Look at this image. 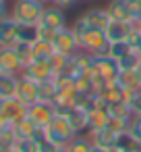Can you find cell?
I'll list each match as a JSON object with an SVG mask.
<instances>
[{
    "mask_svg": "<svg viewBox=\"0 0 141 152\" xmlns=\"http://www.w3.org/2000/svg\"><path fill=\"white\" fill-rule=\"evenodd\" d=\"M2 125H4V123H2V121H0V129H2Z\"/></svg>",
    "mask_w": 141,
    "mask_h": 152,
    "instance_id": "42",
    "label": "cell"
},
{
    "mask_svg": "<svg viewBox=\"0 0 141 152\" xmlns=\"http://www.w3.org/2000/svg\"><path fill=\"white\" fill-rule=\"evenodd\" d=\"M17 27H19V23L11 15L0 21V46H15L17 44Z\"/></svg>",
    "mask_w": 141,
    "mask_h": 152,
    "instance_id": "14",
    "label": "cell"
},
{
    "mask_svg": "<svg viewBox=\"0 0 141 152\" xmlns=\"http://www.w3.org/2000/svg\"><path fill=\"white\" fill-rule=\"evenodd\" d=\"M129 133L141 144V115H133L131 125H129Z\"/></svg>",
    "mask_w": 141,
    "mask_h": 152,
    "instance_id": "33",
    "label": "cell"
},
{
    "mask_svg": "<svg viewBox=\"0 0 141 152\" xmlns=\"http://www.w3.org/2000/svg\"><path fill=\"white\" fill-rule=\"evenodd\" d=\"M91 146H93V144H91V140H89L87 133H77V135L67 144L69 152H89Z\"/></svg>",
    "mask_w": 141,
    "mask_h": 152,
    "instance_id": "21",
    "label": "cell"
},
{
    "mask_svg": "<svg viewBox=\"0 0 141 152\" xmlns=\"http://www.w3.org/2000/svg\"><path fill=\"white\" fill-rule=\"evenodd\" d=\"M139 54H135V52H131V54H127V56H122L120 61H118V67H120V71H133L135 69V65L139 63Z\"/></svg>",
    "mask_w": 141,
    "mask_h": 152,
    "instance_id": "32",
    "label": "cell"
},
{
    "mask_svg": "<svg viewBox=\"0 0 141 152\" xmlns=\"http://www.w3.org/2000/svg\"><path fill=\"white\" fill-rule=\"evenodd\" d=\"M122 88H127V90H133V92H137V90H141V83H139V79H137V75H135V71H120V75H118V79H116Z\"/></svg>",
    "mask_w": 141,
    "mask_h": 152,
    "instance_id": "24",
    "label": "cell"
},
{
    "mask_svg": "<svg viewBox=\"0 0 141 152\" xmlns=\"http://www.w3.org/2000/svg\"><path fill=\"white\" fill-rule=\"evenodd\" d=\"M35 142H38V152H56V148H58V146H56V144H52L46 135L38 137Z\"/></svg>",
    "mask_w": 141,
    "mask_h": 152,
    "instance_id": "34",
    "label": "cell"
},
{
    "mask_svg": "<svg viewBox=\"0 0 141 152\" xmlns=\"http://www.w3.org/2000/svg\"><path fill=\"white\" fill-rule=\"evenodd\" d=\"M56 96H58V88H56L54 77L40 83V102H50L52 104L56 100Z\"/></svg>",
    "mask_w": 141,
    "mask_h": 152,
    "instance_id": "20",
    "label": "cell"
},
{
    "mask_svg": "<svg viewBox=\"0 0 141 152\" xmlns=\"http://www.w3.org/2000/svg\"><path fill=\"white\" fill-rule=\"evenodd\" d=\"M129 106H131L133 115H141V90H137L133 94V98L129 100Z\"/></svg>",
    "mask_w": 141,
    "mask_h": 152,
    "instance_id": "35",
    "label": "cell"
},
{
    "mask_svg": "<svg viewBox=\"0 0 141 152\" xmlns=\"http://www.w3.org/2000/svg\"><path fill=\"white\" fill-rule=\"evenodd\" d=\"M67 119L73 127L75 133H85L87 131V110L81 108V106H75L67 113Z\"/></svg>",
    "mask_w": 141,
    "mask_h": 152,
    "instance_id": "18",
    "label": "cell"
},
{
    "mask_svg": "<svg viewBox=\"0 0 141 152\" xmlns=\"http://www.w3.org/2000/svg\"><path fill=\"white\" fill-rule=\"evenodd\" d=\"M11 15V9H9V4L7 2H0V21H2V19H7Z\"/></svg>",
    "mask_w": 141,
    "mask_h": 152,
    "instance_id": "37",
    "label": "cell"
},
{
    "mask_svg": "<svg viewBox=\"0 0 141 152\" xmlns=\"http://www.w3.org/2000/svg\"><path fill=\"white\" fill-rule=\"evenodd\" d=\"M133 52V48H131V44L124 40V42H110V56L112 58H116V61H120L122 56H127V54H131Z\"/></svg>",
    "mask_w": 141,
    "mask_h": 152,
    "instance_id": "26",
    "label": "cell"
},
{
    "mask_svg": "<svg viewBox=\"0 0 141 152\" xmlns=\"http://www.w3.org/2000/svg\"><path fill=\"white\" fill-rule=\"evenodd\" d=\"M91 75H93V79H95L98 90H102L106 83H112V81L118 79V75H120L118 61L112 58L110 54H106V56H93Z\"/></svg>",
    "mask_w": 141,
    "mask_h": 152,
    "instance_id": "2",
    "label": "cell"
},
{
    "mask_svg": "<svg viewBox=\"0 0 141 152\" xmlns=\"http://www.w3.org/2000/svg\"><path fill=\"white\" fill-rule=\"evenodd\" d=\"M106 11H108L112 21H129L133 17L127 0H110V2L106 4Z\"/></svg>",
    "mask_w": 141,
    "mask_h": 152,
    "instance_id": "15",
    "label": "cell"
},
{
    "mask_svg": "<svg viewBox=\"0 0 141 152\" xmlns=\"http://www.w3.org/2000/svg\"><path fill=\"white\" fill-rule=\"evenodd\" d=\"M27 115V106L15 96V98H4L0 100V121L4 125H13L19 119H23Z\"/></svg>",
    "mask_w": 141,
    "mask_h": 152,
    "instance_id": "6",
    "label": "cell"
},
{
    "mask_svg": "<svg viewBox=\"0 0 141 152\" xmlns=\"http://www.w3.org/2000/svg\"><path fill=\"white\" fill-rule=\"evenodd\" d=\"M31 46H33V58L48 61V58L54 54V46H52V42H46V40H35Z\"/></svg>",
    "mask_w": 141,
    "mask_h": 152,
    "instance_id": "22",
    "label": "cell"
},
{
    "mask_svg": "<svg viewBox=\"0 0 141 152\" xmlns=\"http://www.w3.org/2000/svg\"><path fill=\"white\" fill-rule=\"evenodd\" d=\"M7 152H17V150H15V148H9V150H7Z\"/></svg>",
    "mask_w": 141,
    "mask_h": 152,
    "instance_id": "41",
    "label": "cell"
},
{
    "mask_svg": "<svg viewBox=\"0 0 141 152\" xmlns=\"http://www.w3.org/2000/svg\"><path fill=\"white\" fill-rule=\"evenodd\" d=\"M139 4H141V0H139Z\"/></svg>",
    "mask_w": 141,
    "mask_h": 152,
    "instance_id": "44",
    "label": "cell"
},
{
    "mask_svg": "<svg viewBox=\"0 0 141 152\" xmlns=\"http://www.w3.org/2000/svg\"><path fill=\"white\" fill-rule=\"evenodd\" d=\"M42 2H44V4H52V2H54V0H42Z\"/></svg>",
    "mask_w": 141,
    "mask_h": 152,
    "instance_id": "40",
    "label": "cell"
},
{
    "mask_svg": "<svg viewBox=\"0 0 141 152\" xmlns=\"http://www.w3.org/2000/svg\"><path fill=\"white\" fill-rule=\"evenodd\" d=\"M71 29L75 31V36H77V38H79V42H81V38H83V36H85L91 27H89V23L83 19V15H79V17L75 19V23L71 25Z\"/></svg>",
    "mask_w": 141,
    "mask_h": 152,
    "instance_id": "31",
    "label": "cell"
},
{
    "mask_svg": "<svg viewBox=\"0 0 141 152\" xmlns=\"http://www.w3.org/2000/svg\"><path fill=\"white\" fill-rule=\"evenodd\" d=\"M40 27H46V29H52V31H58L62 27H67V15H64V9L56 7V4H46L44 13H42V19L38 23Z\"/></svg>",
    "mask_w": 141,
    "mask_h": 152,
    "instance_id": "7",
    "label": "cell"
},
{
    "mask_svg": "<svg viewBox=\"0 0 141 152\" xmlns=\"http://www.w3.org/2000/svg\"><path fill=\"white\" fill-rule=\"evenodd\" d=\"M46 4L42 0H15L11 7V17L21 25H38Z\"/></svg>",
    "mask_w": 141,
    "mask_h": 152,
    "instance_id": "1",
    "label": "cell"
},
{
    "mask_svg": "<svg viewBox=\"0 0 141 152\" xmlns=\"http://www.w3.org/2000/svg\"><path fill=\"white\" fill-rule=\"evenodd\" d=\"M52 46H54V52H60L64 56H73L81 50V44H79V38L75 36V31L71 29V25L58 29L52 38Z\"/></svg>",
    "mask_w": 141,
    "mask_h": 152,
    "instance_id": "5",
    "label": "cell"
},
{
    "mask_svg": "<svg viewBox=\"0 0 141 152\" xmlns=\"http://www.w3.org/2000/svg\"><path fill=\"white\" fill-rule=\"evenodd\" d=\"M79 0H54L52 4H56V7H60V9H69V7H73V4H77Z\"/></svg>",
    "mask_w": 141,
    "mask_h": 152,
    "instance_id": "36",
    "label": "cell"
},
{
    "mask_svg": "<svg viewBox=\"0 0 141 152\" xmlns=\"http://www.w3.org/2000/svg\"><path fill=\"white\" fill-rule=\"evenodd\" d=\"M38 40V25H21L17 27V42H27L33 44Z\"/></svg>",
    "mask_w": 141,
    "mask_h": 152,
    "instance_id": "23",
    "label": "cell"
},
{
    "mask_svg": "<svg viewBox=\"0 0 141 152\" xmlns=\"http://www.w3.org/2000/svg\"><path fill=\"white\" fill-rule=\"evenodd\" d=\"M83 19L89 23V27H93V29H106L108 27V23L112 21L110 19V15H108V11H106V7L102 9V7H91V9H87L85 13H83Z\"/></svg>",
    "mask_w": 141,
    "mask_h": 152,
    "instance_id": "13",
    "label": "cell"
},
{
    "mask_svg": "<svg viewBox=\"0 0 141 152\" xmlns=\"http://www.w3.org/2000/svg\"><path fill=\"white\" fill-rule=\"evenodd\" d=\"M42 127H38L27 115L23 117V119H19L17 123H13V131H15V137H33L35 140V135H38V131H40Z\"/></svg>",
    "mask_w": 141,
    "mask_h": 152,
    "instance_id": "19",
    "label": "cell"
},
{
    "mask_svg": "<svg viewBox=\"0 0 141 152\" xmlns=\"http://www.w3.org/2000/svg\"><path fill=\"white\" fill-rule=\"evenodd\" d=\"M104 31H106L110 42H124L131 36V27H129L127 21H110Z\"/></svg>",
    "mask_w": 141,
    "mask_h": 152,
    "instance_id": "16",
    "label": "cell"
},
{
    "mask_svg": "<svg viewBox=\"0 0 141 152\" xmlns=\"http://www.w3.org/2000/svg\"><path fill=\"white\" fill-rule=\"evenodd\" d=\"M89 152H110V150H106V148H102V146H95V144H93Z\"/></svg>",
    "mask_w": 141,
    "mask_h": 152,
    "instance_id": "38",
    "label": "cell"
},
{
    "mask_svg": "<svg viewBox=\"0 0 141 152\" xmlns=\"http://www.w3.org/2000/svg\"><path fill=\"white\" fill-rule=\"evenodd\" d=\"M17 98L25 104V106H31L40 100V83L25 77V75H19V86H17Z\"/></svg>",
    "mask_w": 141,
    "mask_h": 152,
    "instance_id": "8",
    "label": "cell"
},
{
    "mask_svg": "<svg viewBox=\"0 0 141 152\" xmlns=\"http://www.w3.org/2000/svg\"><path fill=\"white\" fill-rule=\"evenodd\" d=\"M17 86H19V75L0 71V100L15 98L17 96Z\"/></svg>",
    "mask_w": 141,
    "mask_h": 152,
    "instance_id": "17",
    "label": "cell"
},
{
    "mask_svg": "<svg viewBox=\"0 0 141 152\" xmlns=\"http://www.w3.org/2000/svg\"><path fill=\"white\" fill-rule=\"evenodd\" d=\"M0 2H7V0H0Z\"/></svg>",
    "mask_w": 141,
    "mask_h": 152,
    "instance_id": "43",
    "label": "cell"
},
{
    "mask_svg": "<svg viewBox=\"0 0 141 152\" xmlns=\"http://www.w3.org/2000/svg\"><path fill=\"white\" fill-rule=\"evenodd\" d=\"M56 152H69V148H67V146H58Z\"/></svg>",
    "mask_w": 141,
    "mask_h": 152,
    "instance_id": "39",
    "label": "cell"
},
{
    "mask_svg": "<svg viewBox=\"0 0 141 152\" xmlns=\"http://www.w3.org/2000/svg\"><path fill=\"white\" fill-rule=\"evenodd\" d=\"M21 75H25V77H29V79H33V81H38V83H42V81H48V79L56 77V75H54V71L50 69L48 61H42V58H33L27 67H23Z\"/></svg>",
    "mask_w": 141,
    "mask_h": 152,
    "instance_id": "9",
    "label": "cell"
},
{
    "mask_svg": "<svg viewBox=\"0 0 141 152\" xmlns=\"http://www.w3.org/2000/svg\"><path fill=\"white\" fill-rule=\"evenodd\" d=\"M67 63H69V56H64V54H60V52H54V54L48 58V65H50V69L54 71V75H60V73L64 71Z\"/></svg>",
    "mask_w": 141,
    "mask_h": 152,
    "instance_id": "28",
    "label": "cell"
},
{
    "mask_svg": "<svg viewBox=\"0 0 141 152\" xmlns=\"http://www.w3.org/2000/svg\"><path fill=\"white\" fill-rule=\"evenodd\" d=\"M54 106L50 104V102H35V104H31V106H27V117L38 125V127H46L52 119H54Z\"/></svg>",
    "mask_w": 141,
    "mask_h": 152,
    "instance_id": "10",
    "label": "cell"
},
{
    "mask_svg": "<svg viewBox=\"0 0 141 152\" xmlns=\"http://www.w3.org/2000/svg\"><path fill=\"white\" fill-rule=\"evenodd\" d=\"M129 125H131V119H122V117H110L108 119V127L116 133H124L129 131Z\"/></svg>",
    "mask_w": 141,
    "mask_h": 152,
    "instance_id": "30",
    "label": "cell"
},
{
    "mask_svg": "<svg viewBox=\"0 0 141 152\" xmlns=\"http://www.w3.org/2000/svg\"><path fill=\"white\" fill-rule=\"evenodd\" d=\"M81 50L93 54V56H106L110 52V40L106 36L104 29H89L83 38H81Z\"/></svg>",
    "mask_w": 141,
    "mask_h": 152,
    "instance_id": "4",
    "label": "cell"
},
{
    "mask_svg": "<svg viewBox=\"0 0 141 152\" xmlns=\"http://www.w3.org/2000/svg\"><path fill=\"white\" fill-rule=\"evenodd\" d=\"M85 133L89 135L91 144H95V146H102V148H106V150H112V148L116 146V142H118V135H120V133L112 131L110 127L91 129V131H85Z\"/></svg>",
    "mask_w": 141,
    "mask_h": 152,
    "instance_id": "12",
    "label": "cell"
},
{
    "mask_svg": "<svg viewBox=\"0 0 141 152\" xmlns=\"http://www.w3.org/2000/svg\"><path fill=\"white\" fill-rule=\"evenodd\" d=\"M0 71L2 73H13V75H21L23 65L19 61V54H17L15 46H0Z\"/></svg>",
    "mask_w": 141,
    "mask_h": 152,
    "instance_id": "11",
    "label": "cell"
},
{
    "mask_svg": "<svg viewBox=\"0 0 141 152\" xmlns=\"http://www.w3.org/2000/svg\"><path fill=\"white\" fill-rule=\"evenodd\" d=\"M44 135L56 146H67L77 133L73 131V127L64 115H54V119L44 127Z\"/></svg>",
    "mask_w": 141,
    "mask_h": 152,
    "instance_id": "3",
    "label": "cell"
},
{
    "mask_svg": "<svg viewBox=\"0 0 141 152\" xmlns=\"http://www.w3.org/2000/svg\"><path fill=\"white\" fill-rule=\"evenodd\" d=\"M13 148L17 152H38V142L33 137H17Z\"/></svg>",
    "mask_w": 141,
    "mask_h": 152,
    "instance_id": "29",
    "label": "cell"
},
{
    "mask_svg": "<svg viewBox=\"0 0 141 152\" xmlns=\"http://www.w3.org/2000/svg\"><path fill=\"white\" fill-rule=\"evenodd\" d=\"M15 50H17L19 61H21L23 67H27V65L33 61V46H31V44H27V42H17V44H15Z\"/></svg>",
    "mask_w": 141,
    "mask_h": 152,
    "instance_id": "25",
    "label": "cell"
},
{
    "mask_svg": "<svg viewBox=\"0 0 141 152\" xmlns=\"http://www.w3.org/2000/svg\"><path fill=\"white\" fill-rule=\"evenodd\" d=\"M116 148H120V150L129 152V150H141V144H139V142H137L129 131H124V133H120V135H118Z\"/></svg>",
    "mask_w": 141,
    "mask_h": 152,
    "instance_id": "27",
    "label": "cell"
}]
</instances>
